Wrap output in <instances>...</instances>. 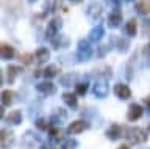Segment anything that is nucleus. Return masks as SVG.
Wrapping results in <instances>:
<instances>
[{"mask_svg":"<svg viewBox=\"0 0 150 149\" xmlns=\"http://www.w3.org/2000/svg\"><path fill=\"white\" fill-rule=\"evenodd\" d=\"M125 138L128 144H142L147 141L149 135H147V130L144 127H128L125 129Z\"/></svg>","mask_w":150,"mask_h":149,"instance_id":"f257e3e1","label":"nucleus"},{"mask_svg":"<svg viewBox=\"0 0 150 149\" xmlns=\"http://www.w3.org/2000/svg\"><path fill=\"white\" fill-rule=\"evenodd\" d=\"M92 55V47L89 39H80L77 44V53L75 57L78 58V61H88Z\"/></svg>","mask_w":150,"mask_h":149,"instance_id":"f03ea898","label":"nucleus"},{"mask_svg":"<svg viewBox=\"0 0 150 149\" xmlns=\"http://www.w3.org/2000/svg\"><path fill=\"white\" fill-rule=\"evenodd\" d=\"M61 29H63V19L58 16H55V17H52V19L47 22V29H45V36H47V39H53L55 36H58L59 35V31Z\"/></svg>","mask_w":150,"mask_h":149,"instance_id":"7ed1b4c3","label":"nucleus"},{"mask_svg":"<svg viewBox=\"0 0 150 149\" xmlns=\"http://www.w3.org/2000/svg\"><path fill=\"white\" fill-rule=\"evenodd\" d=\"M92 93L97 99H105L110 94V83L106 78H97L92 85Z\"/></svg>","mask_w":150,"mask_h":149,"instance_id":"20e7f679","label":"nucleus"},{"mask_svg":"<svg viewBox=\"0 0 150 149\" xmlns=\"http://www.w3.org/2000/svg\"><path fill=\"white\" fill-rule=\"evenodd\" d=\"M105 135L108 140H111V141H116V140H119L122 137H125V127H122L120 124H111L110 127L105 130Z\"/></svg>","mask_w":150,"mask_h":149,"instance_id":"39448f33","label":"nucleus"},{"mask_svg":"<svg viewBox=\"0 0 150 149\" xmlns=\"http://www.w3.org/2000/svg\"><path fill=\"white\" fill-rule=\"evenodd\" d=\"M86 129H89V123H88V121L75 119V121H72V123L67 125L66 132H67V135H78V133L84 132Z\"/></svg>","mask_w":150,"mask_h":149,"instance_id":"423d86ee","label":"nucleus"},{"mask_svg":"<svg viewBox=\"0 0 150 149\" xmlns=\"http://www.w3.org/2000/svg\"><path fill=\"white\" fill-rule=\"evenodd\" d=\"M144 115V108L141 104H136V102H133V104L128 105V110H127V119L130 121V123H134V121H138L142 118Z\"/></svg>","mask_w":150,"mask_h":149,"instance_id":"0eeeda50","label":"nucleus"},{"mask_svg":"<svg viewBox=\"0 0 150 149\" xmlns=\"http://www.w3.org/2000/svg\"><path fill=\"white\" fill-rule=\"evenodd\" d=\"M122 17H124V14H122L120 8L119 6L112 8L110 11V14H108V25H110V29H117L122 24Z\"/></svg>","mask_w":150,"mask_h":149,"instance_id":"6e6552de","label":"nucleus"},{"mask_svg":"<svg viewBox=\"0 0 150 149\" xmlns=\"http://www.w3.org/2000/svg\"><path fill=\"white\" fill-rule=\"evenodd\" d=\"M86 14H88V17H89V19H91V21H94V22L100 21V17H102V14H103V6L100 5V3L94 2V3H91V5L88 6V10H86Z\"/></svg>","mask_w":150,"mask_h":149,"instance_id":"1a4fd4ad","label":"nucleus"},{"mask_svg":"<svg viewBox=\"0 0 150 149\" xmlns=\"http://www.w3.org/2000/svg\"><path fill=\"white\" fill-rule=\"evenodd\" d=\"M36 90L44 96H53L56 93V85L52 83L50 80H44V82H39L36 83Z\"/></svg>","mask_w":150,"mask_h":149,"instance_id":"9d476101","label":"nucleus"},{"mask_svg":"<svg viewBox=\"0 0 150 149\" xmlns=\"http://www.w3.org/2000/svg\"><path fill=\"white\" fill-rule=\"evenodd\" d=\"M2 135H0V143H2V149H8L11 148L14 144V140H16V137H14V132L13 130H8V129H2V132H0Z\"/></svg>","mask_w":150,"mask_h":149,"instance_id":"9b49d317","label":"nucleus"},{"mask_svg":"<svg viewBox=\"0 0 150 149\" xmlns=\"http://www.w3.org/2000/svg\"><path fill=\"white\" fill-rule=\"evenodd\" d=\"M114 94L119 97L120 101H127L131 97V90L127 83H116L114 85Z\"/></svg>","mask_w":150,"mask_h":149,"instance_id":"f8f14e48","label":"nucleus"},{"mask_svg":"<svg viewBox=\"0 0 150 149\" xmlns=\"http://www.w3.org/2000/svg\"><path fill=\"white\" fill-rule=\"evenodd\" d=\"M61 76V66H58V64H47V66L42 69V77L45 78V80H50V78H55Z\"/></svg>","mask_w":150,"mask_h":149,"instance_id":"ddd939ff","label":"nucleus"},{"mask_svg":"<svg viewBox=\"0 0 150 149\" xmlns=\"http://www.w3.org/2000/svg\"><path fill=\"white\" fill-rule=\"evenodd\" d=\"M78 83V74L77 72H66L59 76V85L61 86H72Z\"/></svg>","mask_w":150,"mask_h":149,"instance_id":"4468645a","label":"nucleus"},{"mask_svg":"<svg viewBox=\"0 0 150 149\" xmlns=\"http://www.w3.org/2000/svg\"><path fill=\"white\" fill-rule=\"evenodd\" d=\"M0 57H2L3 61H9L16 57V49L14 46L8 44V43H2V47H0Z\"/></svg>","mask_w":150,"mask_h":149,"instance_id":"2eb2a0df","label":"nucleus"},{"mask_svg":"<svg viewBox=\"0 0 150 149\" xmlns=\"http://www.w3.org/2000/svg\"><path fill=\"white\" fill-rule=\"evenodd\" d=\"M61 97H63V102L69 107L70 110H77V108H78V97H77V94H75V93H72V91H64Z\"/></svg>","mask_w":150,"mask_h":149,"instance_id":"dca6fc26","label":"nucleus"},{"mask_svg":"<svg viewBox=\"0 0 150 149\" xmlns=\"http://www.w3.org/2000/svg\"><path fill=\"white\" fill-rule=\"evenodd\" d=\"M22 118H23L22 110H19V108L9 110L8 115L5 116V123H6V124H13V125H17V124L22 123Z\"/></svg>","mask_w":150,"mask_h":149,"instance_id":"f3484780","label":"nucleus"},{"mask_svg":"<svg viewBox=\"0 0 150 149\" xmlns=\"http://www.w3.org/2000/svg\"><path fill=\"white\" fill-rule=\"evenodd\" d=\"M50 44H52V47H53L55 50H59V49H66V47H69L70 41H69V38H67L66 35L59 33L58 36H55V38L50 41Z\"/></svg>","mask_w":150,"mask_h":149,"instance_id":"a211bd4d","label":"nucleus"},{"mask_svg":"<svg viewBox=\"0 0 150 149\" xmlns=\"http://www.w3.org/2000/svg\"><path fill=\"white\" fill-rule=\"evenodd\" d=\"M50 60V50L47 49V47H39V49H36V52H35V61L38 64H44L47 63Z\"/></svg>","mask_w":150,"mask_h":149,"instance_id":"6ab92c4d","label":"nucleus"},{"mask_svg":"<svg viewBox=\"0 0 150 149\" xmlns=\"http://www.w3.org/2000/svg\"><path fill=\"white\" fill-rule=\"evenodd\" d=\"M103 35H105V29H103V25L100 24H97L94 29L89 31V36H88V39L91 41V43H97V41H100L103 38Z\"/></svg>","mask_w":150,"mask_h":149,"instance_id":"aec40b11","label":"nucleus"},{"mask_svg":"<svg viewBox=\"0 0 150 149\" xmlns=\"http://www.w3.org/2000/svg\"><path fill=\"white\" fill-rule=\"evenodd\" d=\"M6 72H8V82L13 83L16 80V77L21 76V72H23V69H22L21 64H8Z\"/></svg>","mask_w":150,"mask_h":149,"instance_id":"412c9836","label":"nucleus"},{"mask_svg":"<svg viewBox=\"0 0 150 149\" xmlns=\"http://www.w3.org/2000/svg\"><path fill=\"white\" fill-rule=\"evenodd\" d=\"M5 10L9 11L14 16H21L23 13V5H22L21 0H9V6L5 8Z\"/></svg>","mask_w":150,"mask_h":149,"instance_id":"4be33fe9","label":"nucleus"},{"mask_svg":"<svg viewBox=\"0 0 150 149\" xmlns=\"http://www.w3.org/2000/svg\"><path fill=\"white\" fill-rule=\"evenodd\" d=\"M94 72H96L97 78H111L112 77V69L110 66H106V64H103V66H98L94 69Z\"/></svg>","mask_w":150,"mask_h":149,"instance_id":"5701e85b","label":"nucleus"},{"mask_svg":"<svg viewBox=\"0 0 150 149\" xmlns=\"http://www.w3.org/2000/svg\"><path fill=\"white\" fill-rule=\"evenodd\" d=\"M49 138L52 141L58 143L61 140H64V135H63V129L58 127V125H52V129L49 130Z\"/></svg>","mask_w":150,"mask_h":149,"instance_id":"b1692460","label":"nucleus"},{"mask_svg":"<svg viewBox=\"0 0 150 149\" xmlns=\"http://www.w3.org/2000/svg\"><path fill=\"white\" fill-rule=\"evenodd\" d=\"M125 31H127V35H128L130 38H134L136 33H138V21L131 17V19L125 24Z\"/></svg>","mask_w":150,"mask_h":149,"instance_id":"393cba45","label":"nucleus"},{"mask_svg":"<svg viewBox=\"0 0 150 149\" xmlns=\"http://www.w3.org/2000/svg\"><path fill=\"white\" fill-rule=\"evenodd\" d=\"M136 11L142 16L149 14L150 13V0H139V2L136 3Z\"/></svg>","mask_w":150,"mask_h":149,"instance_id":"a878e982","label":"nucleus"},{"mask_svg":"<svg viewBox=\"0 0 150 149\" xmlns=\"http://www.w3.org/2000/svg\"><path fill=\"white\" fill-rule=\"evenodd\" d=\"M14 102V91L11 90H3L2 91V105L9 107Z\"/></svg>","mask_w":150,"mask_h":149,"instance_id":"bb28decb","label":"nucleus"},{"mask_svg":"<svg viewBox=\"0 0 150 149\" xmlns=\"http://www.w3.org/2000/svg\"><path fill=\"white\" fill-rule=\"evenodd\" d=\"M35 127L39 129L41 132H49V130L52 129V124H50V121H47L44 118H38L35 121Z\"/></svg>","mask_w":150,"mask_h":149,"instance_id":"cd10ccee","label":"nucleus"},{"mask_svg":"<svg viewBox=\"0 0 150 149\" xmlns=\"http://www.w3.org/2000/svg\"><path fill=\"white\" fill-rule=\"evenodd\" d=\"M89 90V83L88 82H78L77 85H75V94L77 96H84Z\"/></svg>","mask_w":150,"mask_h":149,"instance_id":"c85d7f7f","label":"nucleus"},{"mask_svg":"<svg viewBox=\"0 0 150 149\" xmlns=\"http://www.w3.org/2000/svg\"><path fill=\"white\" fill-rule=\"evenodd\" d=\"M19 60H21V63L23 64V66H30V64H31L33 61H35V53H30V52L21 53Z\"/></svg>","mask_w":150,"mask_h":149,"instance_id":"c756f323","label":"nucleus"},{"mask_svg":"<svg viewBox=\"0 0 150 149\" xmlns=\"http://www.w3.org/2000/svg\"><path fill=\"white\" fill-rule=\"evenodd\" d=\"M117 50H119V52H127V50H128V47H130V41L127 39V38H119L117 39Z\"/></svg>","mask_w":150,"mask_h":149,"instance_id":"7c9ffc66","label":"nucleus"},{"mask_svg":"<svg viewBox=\"0 0 150 149\" xmlns=\"http://www.w3.org/2000/svg\"><path fill=\"white\" fill-rule=\"evenodd\" d=\"M110 49H111L110 46H105V44H103V46H98L97 50H96V55H97L98 58H102V57H105V55L110 52Z\"/></svg>","mask_w":150,"mask_h":149,"instance_id":"2f4dec72","label":"nucleus"},{"mask_svg":"<svg viewBox=\"0 0 150 149\" xmlns=\"http://www.w3.org/2000/svg\"><path fill=\"white\" fill-rule=\"evenodd\" d=\"M142 55H144V60H150V43L144 46V50H142Z\"/></svg>","mask_w":150,"mask_h":149,"instance_id":"473e14b6","label":"nucleus"},{"mask_svg":"<svg viewBox=\"0 0 150 149\" xmlns=\"http://www.w3.org/2000/svg\"><path fill=\"white\" fill-rule=\"evenodd\" d=\"M142 102H144V105L147 107V108L150 110V96H145L144 99H142Z\"/></svg>","mask_w":150,"mask_h":149,"instance_id":"72a5a7b5","label":"nucleus"},{"mask_svg":"<svg viewBox=\"0 0 150 149\" xmlns=\"http://www.w3.org/2000/svg\"><path fill=\"white\" fill-rule=\"evenodd\" d=\"M0 116H2V118L5 119V107H3V105L0 107Z\"/></svg>","mask_w":150,"mask_h":149,"instance_id":"f704fd0d","label":"nucleus"},{"mask_svg":"<svg viewBox=\"0 0 150 149\" xmlns=\"http://www.w3.org/2000/svg\"><path fill=\"white\" fill-rule=\"evenodd\" d=\"M70 3H74V5H78V3H81L83 0H69Z\"/></svg>","mask_w":150,"mask_h":149,"instance_id":"c9c22d12","label":"nucleus"},{"mask_svg":"<svg viewBox=\"0 0 150 149\" xmlns=\"http://www.w3.org/2000/svg\"><path fill=\"white\" fill-rule=\"evenodd\" d=\"M117 149H130V144H122V146H119Z\"/></svg>","mask_w":150,"mask_h":149,"instance_id":"e433bc0d","label":"nucleus"},{"mask_svg":"<svg viewBox=\"0 0 150 149\" xmlns=\"http://www.w3.org/2000/svg\"><path fill=\"white\" fill-rule=\"evenodd\" d=\"M111 2H112V3H119V0H111Z\"/></svg>","mask_w":150,"mask_h":149,"instance_id":"4c0bfd02","label":"nucleus"},{"mask_svg":"<svg viewBox=\"0 0 150 149\" xmlns=\"http://www.w3.org/2000/svg\"><path fill=\"white\" fill-rule=\"evenodd\" d=\"M28 2H31V3H33V2H38V0H28Z\"/></svg>","mask_w":150,"mask_h":149,"instance_id":"58836bf2","label":"nucleus"},{"mask_svg":"<svg viewBox=\"0 0 150 149\" xmlns=\"http://www.w3.org/2000/svg\"><path fill=\"white\" fill-rule=\"evenodd\" d=\"M127 2H133V0H127Z\"/></svg>","mask_w":150,"mask_h":149,"instance_id":"ea45409f","label":"nucleus"},{"mask_svg":"<svg viewBox=\"0 0 150 149\" xmlns=\"http://www.w3.org/2000/svg\"><path fill=\"white\" fill-rule=\"evenodd\" d=\"M149 27H150V21H149Z\"/></svg>","mask_w":150,"mask_h":149,"instance_id":"a19ab883","label":"nucleus"},{"mask_svg":"<svg viewBox=\"0 0 150 149\" xmlns=\"http://www.w3.org/2000/svg\"><path fill=\"white\" fill-rule=\"evenodd\" d=\"M149 129H150V125H149Z\"/></svg>","mask_w":150,"mask_h":149,"instance_id":"79ce46f5","label":"nucleus"}]
</instances>
